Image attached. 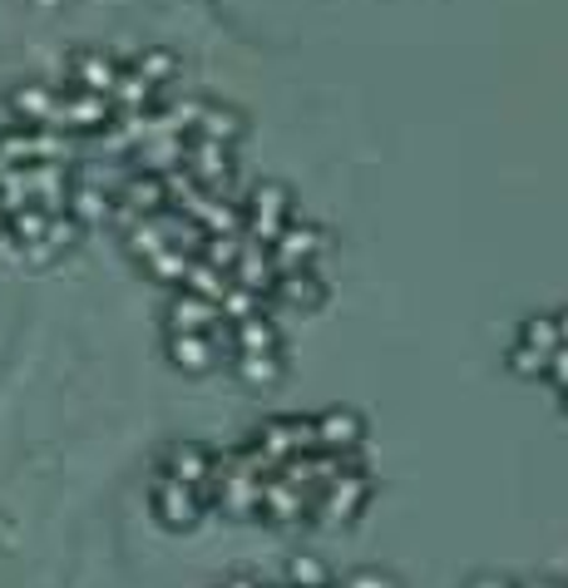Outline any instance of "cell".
I'll return each mask as SVG.
<instances>
[{
    "instance_id": "cell-2",
    "label": "cell",
    "mask_w": 568,
    "mask_h": 588,
    "mask_svg": "<svg viewBox=\"0 0 568 588\" xmlns=\"http://www.w3.org/2000/svg\"><path fill=\"white\" fill-rule=\"evenodd\" d=\"M213 321H218V307H213V302H203V297H189V292H183V297L169 307V331H173V337L208 331Z\"/></svg>"
},
{
    "instance_id": "cell-8",
    "label": "cell",
    "mask_w": 568,
    "mask_h": 588,
    "mask_svg": "<svg viewBox=\"0 0 568 588\" xmlns=\"http://www.w3.org/2000/svg\"><path fill=\"white\" fill-rule=\"evenodd\" d=\"M558 321V347H568V312H564V317H554Z\"/></svg>"
},
{
    "instance_id": "cell-5",
    "label": "cell",
    "mask_w": 568,
    "mask_h": 588,
    "mask_svg": "<svg viewBox=\"0 0 568 588\" xmlns=\"http://www.w3.org/2000/svg\"><path fill=\"white\" fill-rule=\"evenodd\" d=\"M519 347L538 351V357H554V347H558V321H554V317H529L524 331H519Z\"/></svg>"
},
{
    "instance_id": "cell-4",
    "label": "cell",
    "mask_w": 568,
    "mask_h": 588,
    "mask_svg": "<svg viewBox=\"0 0 568 588\" xmlns=\"http://www.w3.org/2000/svg\"><path fill=\"white\" fill-rule=\"evenodd\" d=\"M169 351H173V361H179L183 371H208L213 361H218V357H213V347L203 341V331H189V337H173V341H169Z\"/></svg>"
},
{
    "instance_id": "cell-3",
    "label": "cell",
    "mask_w": 568,
    "mask_h": 588,
    "mask_svg": "<svg viewBox=\"0 0 568 588\" xmlns=\"http://www.w3.org/2000/svg\"><path fill=\"white\" fill-rule=\"evenodd\" d=\"M120 70H124V65H114L110 55H80V60H75V90L110 94L114 80H120Z\"/></svg>"
},
{
    "instance_id": "cell-1",
    "label": "cell",
    "mask_w": 568,
    "mask_h": 588,
    "mask_svg": "<svg viewBox=\"0 0 568 588\" xmlns=\"http://www.w3.org/2000/svg\"><path fill=\"white\" fill-rule=\"evenodd\" d=\"M154 505H159V514L169 519V524H193V519H198V489L163 475L159 485H154Z\"/></svg>"
},
{
    "instance_id": "cell-6",
    "label": "cell",
    "mask_w": 568,
    "mask_h": 588,
    "mask_svg": "<svg viewBox=\"0 0 568 588\" xmlns=\"http://www.w3.org/2000/svg\"><path fill=\"white\" fill-rule=\"evenodd\" d=\"M238 376L248 381V386H272V381L282 376L277 357H238Z\"/></svg>"
},
{
    "instance_id": "cell-7",
    "label": "cell",
    "mask_w": 568,
    "mask_h": 588,
    "mask_svg": "<svg viewBox=\"0 0 568 588\" xmlns=\"http://www.w3.org/2000/svg\"><path fill=\"white\" fill-rule=\"evenodd\" d=\"M548 381H554L558 391H568V347H554V357H548Z\"/></svg>"
}]
</instances>
